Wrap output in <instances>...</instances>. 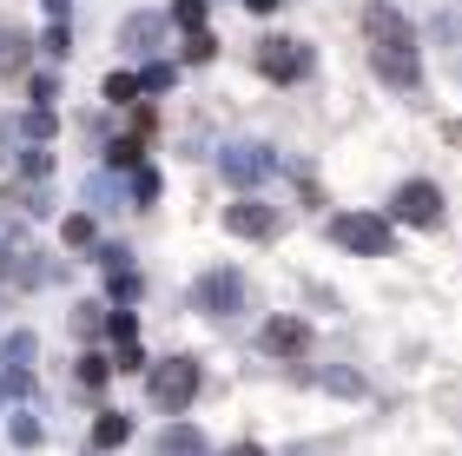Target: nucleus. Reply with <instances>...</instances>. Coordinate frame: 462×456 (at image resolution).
I'll return each instance as SVG.
<instances>
[{
    "instance_id": "1",
    "label": "nucleus",
    "mask_w": 462,
    "mask_h": 456,
    "mask_svg": "<svg viewBox=\"0 0 462 456\" xmlns=\"http://www.w3.org/2000/svg\"><path fill=\"white\" fill-rule=\"evenodd\" d=\"M364 33H370V67L383 73V87L410 93L423 79V60H416V33L396 7H364Z\"/></svg>"
},
{
    "instance_id": "2",
    "label": "nucleus",
    "mask_w": 462,
    "mask_h": 456,
    "mask_svg": "<svg viewBox=\"0 0 462 456\" xmlns=\"http://www.w3.org/2000/svg\"><path fill=\"white\" fill-rule=\"evenodd\" d=\"M330 238H337L344 252H356V258H383L396 232H390L383 212H337L330 219Z\"/></svg>"
},
{
    "instance_id": "3",
    "label": "nucleus",
    "mask_w": 462,
    "mask_h": 456,
    "mask_svg": "<svg viewBox=\"0 0 462 456\" xmlns=\"http://www.w3.org/2000/svg\"><path fill=\"white\" fill-rule=\"evenodd\" d=\"M145 390H152L159 410H172V417H179V410L199 397V364H192V358H165V364H152Z\"/></svg>"
},
{
    "instance_id": "4",
    "label": "nucleus",
    "mask_w": 462,
    "mask_h": 456,
    "mask_svg": "<svg viewBox=\"0 0 462 456\" xmlns=\"http://www.w3.org/2000/svg\"><path fill=\"white\" fill-rule=\"evenodd\" d=\"M192 304L205 311V318H231V311L245 304V278L238 272H205L199 292H192Z\"/></svg>"
},
{
    "instance_id": "5",
    "label": "nucleus",
    "mask_w": 462,
    "mask_h": 456,
    "mask_svg": "<svg viewBox=\"0 0 462 456\" xmlns=\"http://www.w3.org/2000/svg\"><path fill=\"white\" fill-rule=\"evenodd\" d=\"M258 73L264 79H284V87H291V79H304L310 73L304 40H264V47H258Z\"/></svg>"
},
{
    "instance_id": "6",
    "label": "nucleus",
    "mask_w": 462,
    "mask_h": 456,
    "mask_svg": "<svg viewBox=\"0 0 462 456\" xmlns=\"http://www.w3.org/2000/svg\"><path fill=\"white\" fill-rule=\"evenodd\" d=\"M225 232L231 238H278V205H264V199L225 205Z\"/></svg>"
},
{
    "instance_id": "7",
    "label": "nucleus",
    "mask_w": 462,
    "mask_h": 456,
    "mask_svg": "<svg viewBox=\"0 0 462 456\" xmlns=\"http://www.w3.org/2000/svg\"><path fill=\"white\" fill-rule=\"evenodd\" d=\"M396 219H403V225H443V192H436L430 179L396 185Z\"/></svg>"
},
{
    "instance_id": "8",
    "label": "nucleus",
    "mask_w": 462,
    "mask_h": 456,
    "mask_svg": "<svg viewBox=\"0 0 462 456\" xmlns=\"http://www.w3.org/2000/svg\"><path fill=\"white\" fill-rule=\"evenodd\" d=\"M258 350H264V358H304V350H310V324L304 318H271L258 330Z\"/></svg>"
},
{
    "instance_id": "9",
    "label": "nucleus",
    "mask_w": 462,
    "mask_h": 456,
    "mask_svg": "<svg viewBox=\"0 0 462 456\" xmlns=\"http://www.w3.org/2000/svg\"><path fill=\"white\" fill-rule=\"evenodd\" d=\"M218 165H225V179H231V185H258L278 159H271L264 146H225V159H218Z\"/></svg>"
},
{
    "instance_id": "10",
    "label": "nucleus",
    "mask_w": 462,
    "mask_h": 456,
    "mask_svg": "<svg viewBox=\"0 0 462 456\" xmlns=\"http://www.w3.org/2000/svg\"><path fill=\"white\" fill-rule=\"evenodd\" d=\"M159 456H205V437H199L192 423H172V430L159 437Z\"/></svg>"
},
{
    "instance_id": "11",
    "label": "nucleus",
    "mask_w": 462,
    "mask_h": 456,
    "mask_svg": "<svg viewBox=\"0 0 462 456\" xmlns=\"http://www.w3.org/2000/svg\"><path fill=\"white\" fill-rule=\"evenodd\" d=\"M125 437H133V423H125V417H99V423H93V443H99V450H119Z\"/></svg>"
},
{
    "instance_id": "12",
    "label": "nucleus",
    "mask_w": 462,
    "mask_h": 456,
    "mask_svg": "<svg viewBox=\"0 0 462 456\" xmlns=\"http://www.w3.org/2000/svg\"><path fill=\"white\" fill-rule=\"evenodd\" d=\"M172 20L185 33H205V0H172Z\"/></svg>"
},
{
    "instance_id": "13",
    "label": "nucleus",
    "mask_w": 462,
    "mask_h": 456,
    "mask_svg": "<svg viewBox=\"0 0 462 456\" xmlns=\"http://www.w3.org/2000/svg\"><path fill=\"white\" fill-rule=\"evenodd\" d=\"M27 358H33V338H27V330H20V338L7 344V370H14V384L27 377Z\"/></svg>"
},
{
    "instance_id": "14",
    "label": "nucleus",
    "mask_w": 462,
    "mask_h": 456,
    "mask_svg": "<svg viewBox=\"0 0 462 456\" xmlns=\"http://www.w3.org/2000/svg\"><path fill=\"white\" fill-rule=\"evenodd\" d=\"M145 87V79H133V73H113L106 79V99H113V107H133V93Z\"/></svg>"
},
{
    "instance_id": "15",
    "label": "nucleus",
    "mask_w": 462,
    "mask_h": 456,
    "mask_svg": "<svg viewBox=\"0 0 462 456\" xmlns=\"http://www.w3.org/2000/svg\"><path fill=\"white\" fill-rule=\"evenodd\" d=\"M106 377H113V364H106V358H79V384H87V390H99Z\"/></svg>"
},
{
    "instance_id": "16",
    "label": "nucleus",
    "mask_w": 462,
    "mask_h": 456,
    "mask_svg": "<svg viewBox=\"0 0 462 456\" xmlns=\"http://www.w3.org/2000/svg\"><path fill=\"white\" fill-rule=\"evenodd\" d=\"M67 47H73V40H67V20H53V27H47V53L67 60Z\"/></svg>"
},
{
    "instance_id": "17",
    "label": "nucleus",
    "mask_w": 462,
    "mask_h": 456,
    "mask_svg": "<svg viewBox=\"0 0 462 456\" xmlns=\"http://www.w3.org/2000/svg\"><path fill=\"white\" fill-rule=\"evenodd\" d=\"M106 159H113V165H139V139H119V146H113Z\"/></svg>"
},
{
    "instance_id": "18",
    "label": "nucleus",
    "mask_w": 462,
    "mask_h": 456,
    "mask_svg": "<svg viewBox=\"0 0 462 456\" xmlns=\"http://www.w3.org/2000/svg\"><path fill=\"white\" fill-rule=\"evenodd\" d=\"M67 238L73 245H93V219H67Z\"/></svg>"
},
{
    "instance_id": "19",
    "label": "nucleus",
    "mask_w": 462,
    "mask_h": 456,
    "mask_svg": "<svg viewBox=\"0 0 462 456\" xmlns=\"http://www.w3.org/2000/svg\"><path fill=\"white\" fill-rule=\"evenodd\" d=\"M225 456H264V450L258 443H238V450H225Z\"/></svg>"
},
{
    "instance_id": "20",
    "label": "nucleus",
    "mask_w": 462,
    "mask_h": 456,
    "mask_svg": "<svg viewBox=\"0 0 462 456\" xmlns=\"http://www.w3.org/2000/svg\"><path fill=\"white\" fill-rule=\"evenodd\" d=\"M245 7H258V14H271V7H278V0H245Z\"/></svg>"
},
{
    "instance_id": "21",
    "label": "nucleus",
    "mask_w": 462,
    "mask_h": 456,
    "mask_svg": "<svg viewBox=\"0 0 462 456\" xmlns=\"http://www.w3.org/2000/svg\"><path fill=\"white\" fill-rule=\"evenodd\" d=\"M47 7H53V20H67V0H47Z\"/></svg>"
},
{
    "instance_id": "22",
    "label": "nucleus",
    "mask_w": 462,
    "mask_h": 456,
    "mask_svg": "<svg viewBox=\"0 0 462 456\" xmlns=\"http://www.w3.org/2000/svg\"><path fill=\"white\" fill-rule=\"evenodd\" d=\"M0 159H7V119H0Z\"/></svg>"
}]
</instances>
